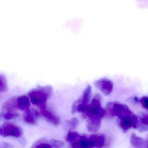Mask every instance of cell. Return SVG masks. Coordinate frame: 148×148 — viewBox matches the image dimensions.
<instances>
[{
    "mask_svg": "<svg viewBox=\"0 0 148 148\" xmlns=\"http://www.w3.org/2000/svg\"><path fill=\"white\" fill-rule=\"evenodd\" d=\"M113 111L118 117V123L123 131L126 132L132 127L136 129L138 117L132 113L125 105L116 103L114 104Z\"/></svg>",
    "mask_w": 148,
    "mask_h": 148,
    "instance_id": "1",
    "label": "cell"
},
{
    "mask_svg": "<svg viewBox=\"0 0 148 148\" xmlns=\"http://www.w3.org/2000/svg\"><path fill=\"white\" fill-rule=\"evenodd\" d=\"M106 138L103 134L80 136L71 144L73 148H101L105 143Z\"/></svg>",
    "mask_w": 148,
    "mask_h": 148,
    "instance_id": "2",
    "label": "cell"
},
{
    "mask_svg": "<svg viewBox=\"0 0 148 148\" xmlns=\"http://www.w3.org/2000/svg\"><path fill=\"white\" fill-rule=\"evenodd\" d=\"M101 95L98 93L95 95L91 103L88 104L82 111L83 116L88 119H101L106 114L105 110L101 105Z\"/></svg>",
    "mask_w": 148,
    "mask_h": 148,
    "instance_id": "3",
    "label": "cell"
},
{
    "mask_svg": "<svg viewBox=\"0 0 148 148\" xmlns=\"http://www.w3.org/2000/svg\"><path fill=\"white\" fill-rule=\"evenodd\" d=\"M51 86H38L35 89L32 90L28 93L31 103L39 107L46 104L47 99L51 94Z\"/></svg>",
    "mask_w": 148,
    "mask_h": 148,
    "instance_id": "4",
    "label": "cell"
},
{
    "mask_svg": "<svg viewBox=\"0 0 148 148\" xmlns=\"http://www.w3.org/2000/svg\"><path fill=\"white\" fill-rule=\"evenodd\" d=\"M0 133L3 137L12 136L19 138L21 136L23 132L21 127L18 125L7 123L1 125Z\"/></svg>",
    "mask_w": 148,
    "mask_h": 148,
    "instance_id": "5",
    "label": "cell"
},
{
    "mask_svg": "<svg viewBox=\"0 0 148 148\" xmlns=\"http://www.w3.org/2000/svg\"><path fill=\"white\" fill-rule=\"evenodd\" d=\"M94 84L95 86L105 95L110 94L113 90V83L107 78L98 79L94 82Z\"/></svg>",
    "mask_w": 148,
    "mask_h": 148,
    "instance_id": "6",
    "label": "cell"
},
{
    "mask_svg": "<svg viewBox=\"0 0 148 148\" xmlns=\"http://www.w3.org/2000/svg\"><path fill=\"white\" fill-rule=\"evenodd\" d=\"M41 115L47 121L52 124L58 125L60 124V119L57 115L49 110L47 107L46 104L44 105L39 107Z\"/></svg>",
    "mask_w": 148,
    "mask_h": 148,
    "instance_id": "7",
    "label": "cell"
},
{
    "mask_svg": "<svg viewBox=\"0 0 148 148\" xmlns=\"http://www.w3.org/2000/svg\"><path fill=\"white\" fill-rule=\"evenodd\" d=\"M18 108L17 98H12L3 104L1 109V115L6 113H16V110Z\"/></svg>",
    "mask_w": 148,
    "mask_h": 148,
    "instance_id": "8",
    "label": "cell"
},
{
    "mask_svg": "<svg viewBox=\"0 0 148 148\" xmlns=\"http://www.w3.org/2000/svg\"><path fill=\"white\" fill-rule=\"evenodd\" d=\"M92 89L90 86L88 85L83 92V95L81 96V103L78 107L77 111L81 112L83 110L85 107L88 105L90 99L91 93Z\"/></svg>",
    "mask_w": 148,
    "mask_h": 148,
    "instance_id": "9",
    "label": "cell"
},
{
    "mask_svg": "<svg viewBox=\"0 0 148 148\" xmlns=\"http://www.w3.org/2000/svg\"><path fill=\"white\" fill-rule=\"evenodd\" d=\"M101 119H88L87 122V130L92 132H97L101 127Z\"/></svg>",
    "mask_w": 148,
    "mask_h": 148,
    "instance_id": "10",
    "label": "cell"
},
{
    "mask_svg": "<svg viewBox=\"0 0 148 148\" xmlns=\"http://www.w3.org/2000/svg\"><path fill=\"white\" fill-rule=\"evenodd\" d=\"M17 104L18 108L22 110H29L30 106L29 98L26 96H21L17 98Z\"/></svg>",
    "mask_w": 148,
    "mask_h": 148,
    "instance_id": "11",
    "label": "cell"
},
{
    "mask_svg": "<svg viewBox=\"0 0 148 148\" xmlns=\"http://www.w3.org/2000/svg\"><path fill=\"white\" fill-rule=\"evenodd\" d=\"M130 143L132 145L136 148H146L147 142L142 138L137 136L135 133H133L131 136Z\"/></svg>",
    "mask_w": 148,
    "mask_h": 148,
    "instance_id": "12",
    "label": "cell"
},
{
    "mask_svg": "<svg viewBox=\"0 0 148 148\" xmlns=\"http://www.w3.org/2000/svg\"><path fill=\"white\" fill-rule=\"evenodd\" d=\"M51 148L52 147L51 143L49 144L47 140L45 138H41L36 141L34 144L32 148Z\"/></svg>",
    "mask_w": 148,
    "mask_h": 148,
    "instance_id": "13",
    "label": "cell"
},
{
    "mask_svg": "<svg viewBox=\"0 0 148 148\" xmlns=\"http://www.w3.org/2000/svg\"><path fill=\"white\" fill-rule=\"evenodd\" d=\"M25 112V113L24 116V120L25 122L30 124H35L36 120L30 109Z\"/></svg>",
    "mask_w": 148,
    "mask_h": 148,
    "instance_id": "14",
    "label": "cell"
},
{
    "mask_svg": "<svg viewBox=\"0 0 148 148\" xmlns=\"http://www.w3.org/2000/svg\"><path fill=\"white\" fill-rule=\"evenodd\" d=\"M0 90L1 92H5L8 90V85L6 79L4 75H0Z\"/></svg>",
    "mask_w": 148,
    "mask_h": 148,
    "instance_id": "15",
    "label": "cell"
},
{
    "mask_svg": "<svg viewBox=\"0 0 148 148\" xmlns=\"http://www.w3.org/2000/svg\"><path fill=\"white\" fill-rule=\"evenodd\" d=\"M80 136L76 132H70L66 137V140L68 143H71Z\"/></svg>",
    "mask_w": 148,
    "mask_h": 148,
    "instance_id": "16",
    "label": "cell"
},
{
    "mask_svg": "<svg viewBox=\"0 0 148 148\" xmlns=\"http://www.w3.org/2000/svg\"><path fill=\"white\" fill-rule=\"evenodd\" d=\"M136 129L141 132L146 131L148 129V125L145 124L142 120L141 118L138 117V121Z\"/></svg>",
    "mask_w": 148,
    "mask_h": 148,
    "instance_id": "17",
    "label": "cell"
},
{
    "mask_svg": "<svg viewBox=\"0 0 148 148\" xmlns=\"http://www.w3.org/2000/svg\"><path fill=\"white\" fill-rule=\"evenodd\" d=\"M66 125H67V127L69 129L73 130V129H76V127L77 126L79 123V121L77 119L74 118L72 119H71L70 121H66Z\"/></svg>",
    "mask_w": 148,
    "mask_h": 148,
    "instance_id": "18",
    "label": "cell"
},
{
    "mask_svg": "<svg viewBox=\"0 0 148 148\" xmlns=\"http://www.w3.org/2000/svg\"><path fill=\"white\" fill-rule=\"evenodd\" d=\"M148 2V0H136L137 7L141 9H147Z\"/></svg>",
    "mask_w": 148,
    "mask_h": 148,
    "instance_id": "19",
    "label": "cell"
},
{
    "mask_svg": "<svg viewBox=\"0 0 148 148\" xmlns=\"http://www.w3.org/2000/svg\"><path fill=\"white\" fill-rule=\"evenodd\" d=\"M19 116L17 113H6V114L1 115V117L3 119L6 120H10L12 119H14L18 117Z\"/></svg>",
    "mask_w": 148,
    "mask_h": 148,
    "instance_id": "20",
    "label": "cell"
},
{
    "mask_svg": "<svg viewBox=\"0 0 148 148\" xmlns=\"http://www.w3.org/2000/svg\"><path fill=\"white\" fill-rule=\"evenodd\" d=\"M50 143L52 147L54 148H62L64 146V143L63 142L56 139H51Z\"/></svg>",
    "mask_w": 148,
    "mask_h": 148,
    "instance_id": "21",
    "label": "cell"
},
{
    "mask_svg": "<svg viewBox=\"0 0 148 148\" xmlns=\"http://www.w3.org/2000/svg\"><path fill=\"white\" fill-rule=\"evenodd\" d=\"M138 101L142 103V105L144 108L148 110V97H144L141 98L140 99H138Z\"/></svg>",
    "mask_w": 148,
    "mask_h": 148,
    "instance_id": "22",
    "label": "cell"
},
{
    "mask_svg": "<svg viewBox=\"0 0 148 148\" xmlns=\"http://www.w3.org/2000/svg\"><path fill=\"white\" fill-rule=\"evenodd\" d=\"M142 120L146 124L148 125V115L144 116L143 118H141Z\"/></svg>",
    "mask_w": 148,
    "mask_h": 148,
    "instance_id": "23",
    "label": "cell"
},
{
    "mask_svg": "<svg viewBox=\"0 0 148 148\" xmlns=\"http://www.w3.org/2000/svg\"><path fill=\"white\" fill-rule=\"evenodd\" d=\"M146 142H147V147L148 148V134L147 136V138H146Z\"/></svg>",
    "mask_w": 148,
    "mask_h": 148,
    "instance_id": "24",
    "label": "cell"
}]
</instances>
